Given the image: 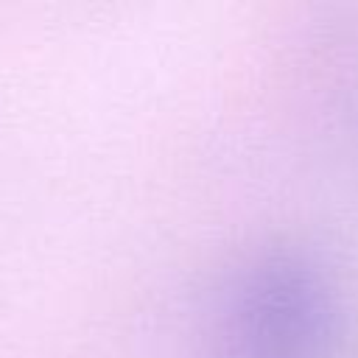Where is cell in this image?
Wrapping results in <instances>:
<instances>
[{
	"mask_svg": "<svg viewBox=\"0 0 358 358\" xmlns=\"http://www.w3.org/2000/svg\"><path fill=\"white\" fill-rule=\"evenodd\" d=\"M305 316H310L308 302L288 288L282 274L257 280L232 308L224 358H296L310 333Z\"/></svg>",
	"mask_w": 358,
	"mask_h": 358,
	"instance_id": "obj_1",
	"label": "cell"
}]
</instances>
